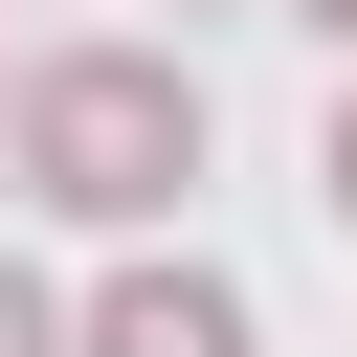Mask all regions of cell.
<instances>
[{
    "mask_svg": "<svg viewBox=\"0 0 357 357\" xmlns=\"http://www.w3.org/2000/svg\"><path fill=\"white\" fill-rule=\"evenodd\" d=\"M0 156H22L45 223H178V178L223 156V112H201L178 45H67V67L0 89Z\"/></svg>",
    "mask_w": 357,
    "mask_h": 357,
    "instance_id": "cell-1",
    "label": "cell"
},
{
    "mask_svg": "<svg viewBox=\"0 0 357 357\" xmlns=\"http://www.w3.org/2000/svg\"><path fill=\"white\" fill-rule=\"evenodd\" d=\"M67 357H268V312L223 290V268H178V245H134L89 312H67Z\"/></svg>",
    "mask_w": 357,
    "mask_h": 357,
    "instance_id": "cell-2",
    "label": "cell"
},
{
    "mask_svg": "<svg viewBox=\"0 0 357 357\" xmlns=\"http://www.w3.org/2000/svg\"><path fill=\"white\" fill-rule=\"evenodd\" d=\"M0 357H67V312H45V268L0 245Z\"/></svg>",
    "mask_w": 357,
    "mask_h": 357,
    "instance_id": "cell-3",
    "label": "cell"
},
{
    "mask_svg": "<svg viewBox=\"0 0 357 357\" xmlns=\"http://www.w3.org/2000/svg\"><path fill=\"white\" fill-rule=\"evenodd\" d=\"M312 201H335V223H357V89H335V134H312Z\"/></svg>",
    "mask_w": 357,
    "mask_h": 357,
    "instance_id": "cell-4",
    "label": "cell"
},
{
    "mask_svg": "<svg viewBox=\"0 0 357 357\" xmlns=\"http://www.w3.org/2000/svg\"><path fill=\"white\" fill-rule=\"evenodd\" d=\"M290 22H312V45H335V67H357V0H290Z\"/></svg>",
    "mask_w": 357,
    "mask_h": 357,
    "instance_id": "cell-5",
    "label": "cell"
}]
</instances>
